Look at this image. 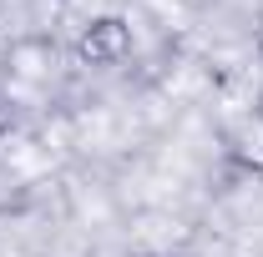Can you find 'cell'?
<instances>
[{"label":"cell","instance_id":"cell-1","mask_svg":"<svg viewBox=\"0 0 263 257\" xmlns=\"http://www.w3.org/2000/svg\"><path fill=\"white\" fill-rule=\"evenodd\" d=\"M127 56H132V20L127 15H91L81 26V35H76V61L81 66L106 71V66H122Z\"/></svg>","mask_w":263,"mask_h":257},{"label":"cell","instance_id":"cell-2","mask_svg":"<svg viewBox=\"0 0 263 257\" xmlns=\"http://www.w3.org/2000/svg\"><path fill=\"white\" fill-rule=\"evenodd\" d=\"M0 51H5V76L10 81H51V71H56V40H51V31H21Z\"/></svg>","mask_w":263,"mask_h":257},{"label":"cell","instance_id":"cell-3","mask_svg":"<svg viewBox=\"0 0 263 257\" xmlns=\"http://www.w3.org/2000/svg\"><path fill=\"white\" fill-rule=\"evenodd\" d=\"M223 152L238 172H248V177H263V106H248L238 121L228 126L223 136Z\"/></svg>","mask_w":263,"mask_h":257},{"label":"cell","instance_id":"cell-4","mask_svg":"<svg viewBox=\"0 0 263 257\" xmlns=\"http://www.w3.org/2000/svg\"><path fill=\"white\" fill-rule=\"evenodd\" d=\"M5 81H10V76H5V51H0V86H5Z\"/></svg>","mask_w":263,"mask_h":257},{"label":"cell","instance_id":"cell-5","mask_svg":"<svg viewBox=\"0 0 263 257\" xmlns=\"http://www.w3.org/2000/svg\"><path fill=\"white\" fill-rule=\"evenodd\" d=\"M258 66H263V31H258Z\"/></svg>","mask_w":263,"mask_h":257},{"label":"cell","instance_id":"cell-6","mask_svg":"<svg viewBox=\"0 0 263 257\" xmlns=\"http://www.w3.org/2000/svg\"><path fill=\"white\" fill-rule=\"evenodd\" d=\"M132 257H152V252H132Z\"/></svg>","mask_w":263,"mask_h":257},{"label":"cell","instance_id":"cell-7","mask_svg":"<svg viewBox=\"0 0 263 257\" xmlns=\"http://www.w3.org/2000/svg\"><path fill=\"white\" fill-rule=\"evenodd\" d=\"M0 15H5V0H0Z\"/></svg>","mask_w":263,"mask_h":257}]
</instances>
